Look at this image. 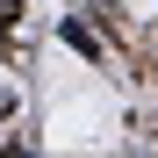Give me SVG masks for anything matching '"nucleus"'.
<instances>
[{
	"instance_id": "obj_2",
	"label": "nucleus",
	"mask_w": 158,
	"mask_h": 158,
	"mask_svg": "<svg viewBox=\"0 0 158 158\" xmlns=\"http://www.w3.org/2000/svg\"><path fill=\"white\" fill-rule=\"evenodd\" d=\"M15 15H22V0H0V29H15Z\"/></svg>"
},
{
	"instance_id": "obj_1",
	"label": "nucleus",
	"mask_w": 158,
	"mask_h": 158,
	"mask_svg": "<svg viewBox=\"0 0 158 158\" xmlns=\"http://www.w3.org/2000/svg\"><path fill=\"white\" fill-rule=\"evenodd\" d=\"M65 43L79 50V58H101V43H94V29H79V22H65Z\"/></svg>"
}]
</instances>
